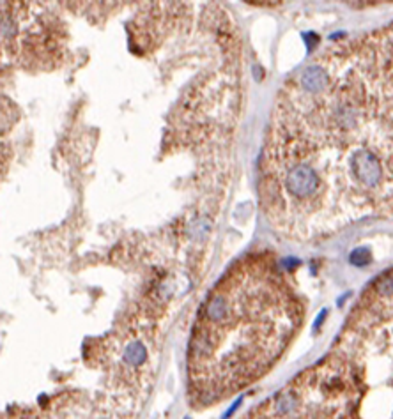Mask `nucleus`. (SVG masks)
<instances>
[{
	"label": "nucleus",
	"mask_w": 393,
	"mask_h": 419,
	"mask_svg": "<svg viewBox=\"0 0 393 419\" xmlns=\"http://www.w3.org/2000/svg\"><path fill=\"white\" fill-rule=\"evenodd\" d=\"M264 179L296 237L393 219V23L328 50L289 83Z\"/></svg>",
	"instance_id": "1"
},
{
	"label": "nucleus",
	"mask_w": 393,
	"mask_h": 419,
	"mask_svg": "<svg viewBox=\"0 0 393 419\" xmlns=\"http://www.w3.org/2000/svg\"><path fill=\"white\" fill-rule=\"evenodd\" d=\"M298 322L296 302L280 274L246 260L213 288L190 342V379L200 398L237 391L268 370Z\"/></svg>",
	"instance_id": "2"
}]
</instances>
